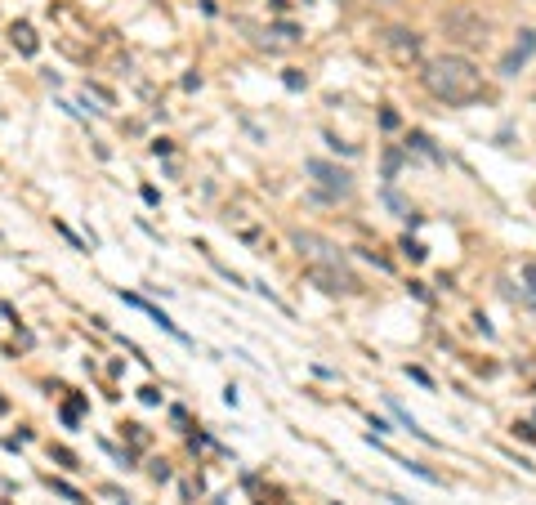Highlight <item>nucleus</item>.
Masks as SVG:
<instances>
[{
	"label": "nucleus",
	"mask_w": 536,
	"mask_h": 505,
	"mask_svg": "<svg viewBox=\"0 0 536 505\" xmlns=\"http://www.w3.org/2000/svg\"><path fill=\"white\" fill-rule=\"evenodd\" d=\"M420 85L434 94L447 108H461V103H474L483 94V72L465 59V54H434V59L420 68Z\"/></svg>",
	"instance_id": "nucleus-1"
},
{
	"label": "nucleus",
	"mask_w": 536,
	"mask_h": 505,
	"mask_svg": "<svg viewBox=\"0 0 536 505\" xmlns=\"http://www.w3.org/2000/svg\"><path fill=\"white\" fill-rule=\"evenodd\" d=\"M295 246H300V260L304 269H309V278L318 282L327 295H353L358 291V278L349 273V264H344V255L335 251L327 237L318 233H295Z\"/></svg>",
	"instance_id": "nucleus-2"
},
{
	"label": "nucleus",
	"mask_w": 536,
	"mask_h": 505,
	"mask_svg": "<svg viewBox=\"0 0 536 505\" xmlns=\"http://www.w3.org/2000/svg\"><path fill=\"white\" fill-rule=\"evenodd\" d=\"M309 175L318 179L327 193H335V197H349L353 193V175H349V170H335V166H327V161H309Z\"/></svg>",
	"instance_id": "nucleus-3"
},
{
	"label": "nucleus",
	"mask_w": 536,
	"mask_h": 505,
	"mask_svg": "<svg viewBox=\"0 0 536 505\" xmlns=\"http://www.w3.org/2000/svg\"><path fill=\"white\" fill-rule=\"evenodd\" d=\"M385 45L394 50V59H402V63H411V59L420 54V36L407 32V27H389V32H385Z\"/></svg>",
	"instance_id": "nucleus-4"
},
{
	"label": "nucleus",
	"mask_w": 536,
	"mask_h": 505,
	"mask_svg": "<svg viewBox=\"0 0 536 505\" xmlns=\"http://www.w3.org/2000/svg\"><path fill=\"white\" fill-rule=\"evenodd\" d=\"M519 36H523V41L501 59V76H514V72L523 68V63L532 59V50H536V32H519Z\"/></svg>",
	"instance_id": "nucleus-5"
},
{
	"label": "nucleus",
	"mask_w": 536,
	"mask_h": 505,
	"mask_svg": "<svg viewBox=\"0 0 536 505\" xmlns=\"http://www.w3.org/2000/svg\"><path fill=\"white\" fill-rule=\"evenodd\" d=\"M523 282L532 287V300H536V264H523Z\"/></svg>",
	"instance_id": "nucleus-6"
},
{
	"label": "nucleus",
	"mask_w": 536,
	"mask_h": 505,
	"mask_svg": "<svg viewBox=\"0 0 536 505\" xmlns=\"http://www.w3.org/2000/svg\"><path fill=\"white\" fill-rule=\"evenodd\" d=\"M371 5H402V0H371Z\"/></svg>",
	"instance_id": "nucleus-7"
}]
</instances>
